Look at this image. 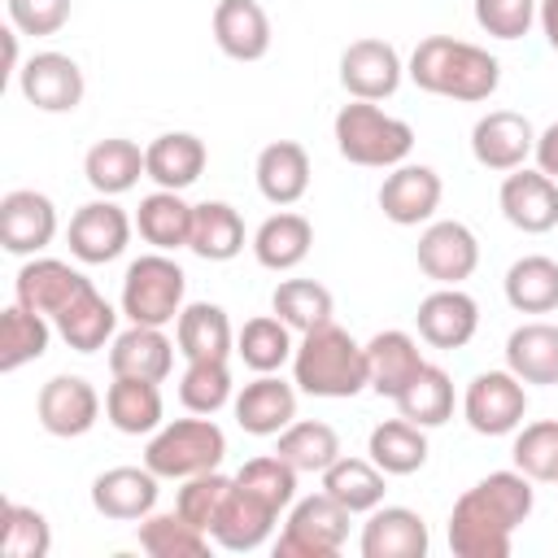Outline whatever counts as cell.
<instances>
[{
	"label": "cell",
	"instance_id": "b9f144b4",
	"mask_svg": "<svg viewBox=\"0 0 558 558\" xmlns=\"http://www.w3.org/2000/svg\"><path fill=\"white\" fill-rule=\"evenodd\" d=\"M506 301L519 314H549L558 310V262L545 253H527L506 270Z\"/></svg>",
	"mask_w": 558,
	"mask_h": 558
},
{
	"label": "cell",
	"instance_id": "681fc988",
	"mask_svg": "<svg viewBox=\"0 0 558 558\" xmlns=\"http://www.w3.org/2000/svg\"><path fill=\"white\" fill-rule=\"evenodd\" d=\"M0 545H4L9 558H44V554L52 549L48 519H44L35 506L4 501V514H0Z\"/></svg>",
	"mask_w": 558,
	"mask_h": 558
},
{
	"label": "cell",
	"instance_id": "4316f807",
	"mask_svg": "<svg viewBox=\"0 0 558 558\" xmlns=\"http://www.w3.org/2000/svg\"><path fill=\"white\" fill-rule=\"evenodd\" d=\"M214 39L231 61H262L270 52V17L257 0H218Z\"/></svg>",
	"mask_w": 558,
	"mask_h": 558
},
{
	"label": "cell",
	"instance_id": "836d02e7",
	"mask_svg": "<svg viewBox=\"0 0 558 558\" xmlns=\"http://www.w3.org/2000/svg\"><path fill=\"white\" fill-rule=\"evenodd\" d=\"M310 248H314V227H310V218H301L292 209L270 214L253 231V257H257V266H266L275 275L279 270H296L310 257Z\"/></svg>",
	"mask_w": 558,
	"mask_h": 558
},
{
	"label": "cell",
	"instance_id": "db71d44e",
	"mask_svg": "<svg viewBox=\"0 0 558 558\" xmlns=\"http://www.w3.org/2000/svg\"><path fill=\"white\" fill-rule=\"evenodd\" d=\"M532 157H536V170H541V174L558 179V122H549V126L536 135V148H532Z\"/></svg>",
	"mask_w": 558,
	"mask_h": 558
},
{
	"label": "cell",
	"instance_id": "2e32d148",
	"mask_svg": "<svg viewBox=\"0 0 558 558\" xmlns=\"http://www.w3.org/2000/svg\"><path fill=\"white\" fill-rule=\"evenodd\" d=\"M17 87H22V96L35 109H44V113H70V109H78L87 83H83V70H78L74 57H65V52H35L17 70Z\"/></svg>",
	"mask_w": 558,
	"mask_h": 558
},
{
	"label": "cell",
	"instance_id": "bcb514c9",
	"mask_svg": "<svg viewBox=\"0 0 558 558\" xmlns=\"http://www.w3.org/2000/svg\"><path fill=\"white\" fill-rule=\"evenodd\" d=\"M179 401L187 414H218L227 401H235L227 362H187L179 375Z\"/></svg>",
	"mask_w": 558,
	"mask_h": 558
},
{
	"label": "cell",
	"instance_id": "cb8c5ba5",
	"mask_svg": "<svg viewBox=\"0 0 558 558\" xmlns=\"http://www.w3.org/2000/svg\"><path fill=\"white\" fill-rule=\"evenodd\" d=\"M174 344L187 362H227L235 353V331L222 305L214 301H192L174 318Z\"/></svg>",
	"mask_w": 558,
	"mask_h": 558
},
{
	"label": "cell",
	"instance_id": "e0dca14e",
	"mask_svg": "<svg viewBox=\"0 0 558 558\" xmlns=\"http://www.w3.org/2000/svg\"><path fill=\"white\" fill-rule=\"evenodd\" d=\"M440 174L432 166H414V161H401L392 166V174L379 183V209L388 222L397 227H418V222H432L436 205H440Z\"/></svg>",
	"mask_w": 558,
	"mask_h": 558
},
{
	"label": "cell",
	"instance_id": "1f68e13d",
	"mask_svg": "<svg viewBox=\"0 0 558 558\" xmlns=\"http://www.w3.org/2000/svg\"><path fill=\"white\" fill-rule=\"evenodd\" d=\"M192 214L196 205H187L179 192L170 187H157L140 201L135 209V231L144 244H153L157 253H174V248H187L192 244Z\"/></svg>",
	"mask_w": 558,
	"mask_h": 558
},
{
	"label": "cell",
	"instance_id": "c3c4849f",
	"mask_svg": "<svg viewBox=\"0 0 558 558\" xmlns=\"http://www.w3.org/2000/svg\"><path fill=\"white\" fill-rule=\"evenodd\" d=\"M296 466L283 462L279 453H262V458H248L240 471H235V484H244L248 493H257L262 501H270L275 510H288L296 501Z\"/></svg>",
	"mask_w": 558,
	"mask_h": 558
},
{
	"label": "cell",
	"instance_id": "603a6c76",
	"mask_svg": "<svg viewBox=\"0 0 558 558\" xmlns=\"http://www.w3.org/2000/svg\"><path fill=\"white\" fill-rule=\"evenodd\" d=\"M275 519H279V510H275L270 501H262L257 493H248L244 484H235V488H231V497H227V506L218 510V519H214L209 536H214V545H218V549L248 554V549L266 545V536H270Z\"/></svg>",
	"mask_w": 558,
	"mask_h": 558
},
{
	"label": "cell",
	"instance_id": "f5cc1de1",
	"mask_svg": "<svg viewBox=\"0 0 558 558\" xmlns=\"http://www.w3.org/2000/svg\"><path fill=\"white\" fill-rule=\"evenodd\" d=\"M9 9V26H17L22 35H57L70 22V0H4Z\"/></svg>",
	"mask_w": 558,
	"mask_h": 558
},
{
	"label": "cell",
	"instance_id": "d590c367",
	"mask_svg": "<svg viewBox=\"0 0 558 558\" xmlns=\"http://www.w3.org/2000/svg\"><path fill=\"white\" fill-rule=\"evenodd\" d=\"M275 453L283 462H292L296 471H305V475H323L344 449H340V436H336L331 423H323V418H292L279 432Z\"/></svg>",
	"mask_w": 558,
	"mask_h": 558
},
{
	"label": "cell",
	"instance_id": "816d5d0a",
	"mask_svg": "<svg viewBox=\"0 0 558 558\" xmlns=\"http://www.w3.org/2000/svg\"><path fill=\"white\" fill-rule=\"evenodd\" d=\"M541 0H475V22L493 39H523L536 22Z\"/></svg>",
	"mask_w": 558,
	"mask_h": 558
},
{
	"label": "cell",
	"instance_id": "f1b7e54d",
	"mask_svg": "<svg viewBox=\"0 0 558 558\" xmlns=\"http://www.w3.org/2000/svg\"><path fill=\"white\" fill-rule=\"evenodd\" d=\"M52 327L74 353H96L118 336V310L96 292V283H87L83 292L70 296V305L52 318Z\"/></svg>",
	"mask_w": 558,
	"mask_h": 558
},
{
	"label": "cell",
	"instance_id": "7a4b0ae2",
	"mask_svg": "<svg viewBox=\"0 0 558 558\" xmlns=\"http://www.w3.org/2000/svg\"><path fill=\"white\" fill-rule=\"evenodd\" d=\"M405 74L414 78V87H423L432 96L480 105V100H488L497 92L501 61L480 44H466V39H453V35H427L410 52Z\"/></svg>",
	"mask_w": 558,
	"mask_h": 558
},
{
	"label": "cell",
	"instance_id": "83f0119b",
	"mask_svg": "<svg viewBox=\"0 0 558 558\" xmlns=\"http://www.w3.org/2000/svg\"><path fill=\"white\" fill-rule=\"evenodd\" d=\"M253 174H257V192L270 205L288 209L310 192V153L296 140H275L257 153Z\"/></svg>",
	"mask_w": 558,
	"mask_h": 558
},
{
	"label": "cell",
	"instance_id": "d6a6232c",
	"mask_svg": "<svg viewBox=\"0 0 558 558\" xmlns=\"http://www.w3.org/2000/svg\"><path fill=\"white\" fill-rule=\"evenodd\" d=\"M83 174L87 183L100 192V196H122L131 192L144 174H148V161L140 153L135 140H122V135H109V140H96L83 157Z\"/></svg>",
	"mask_w": 558,
	"mask_h": 558
},
{
	"label": "cell",
	"instance_id": "30bf717a",
	"mask_svg": "<svg viewBox=\"0 0 558 558\" xmlns=\"http://www.w3.org/2000/svg\"><path fill=\"white\" fill-rule=\"evenodd\" d=\"M414 257H418V270H423L432 283L458 288V283L471 279L475 266H480V240H475V231H471L466 222L440 218V222H427V227H423Z\"/></svg>",
	"mask_w": 558,
	"mask_h": 558
},
{
	"label": "cell",
	"instance_id": "44dd1931",
	"mask_svg": "<svg viewBox=\"0 0 558 558\" xmlns=\"http://www.w3.org/2000/svg\"><path fill=\"white\" fill-rule=\"evenodd\" d=\"M231 410L248 436H279L296 418V384L279 375H257L235 392Z\"/></svg>",
	"mask_w": 558,
	"mask_h": 558
},
{
	"label": "cell",
	"instance_id": "484cf974",
	"mask_svg": "<svg viewBox=\"0 0 558 558\" xmlns=\"http://www.w3.org/2000/svg\"><path fill=\"white\" fill-rule=\"evenodd\" d=\"M427 362H423V349H418V340L410 336V331H397V327H388V331H375L371 340H366V375H371V392H379V397H401V388L423 371Z\"/></svg>",
	"mask_w": 558,
	"mask_h": 558
},
{
	"label": "cell",
	"instance_id": "f6af8a7d",
	"mask_svg": "<svg viewBox=\"0 0 558 558\" xmlns=\"http://www.w3.org/2000/svg\"><path fill=\"white\" fill-rule=\"evenodd\" d=\"M397 410H401V418H410V423H418V427H440V423H449V414H453V384H449V375H445L440 366H423V371L401 388Z\"/></svg>",
	"mask_w": 558,
	"mask_h": 558
},
{
	"label": "cell",
	"instance_id": "9f6ffc18",
	"mask_svg": "<svg viewBox=\"0 0 558 558\" xmlns=\"http://www.w3.org/2000/svg\"><path fill=\"white\" fill-rule=\"evenodd\" d=\"M17 35H22L17 26L4 31V74H17V70H22V65H17Z\"/></svg>",
	"mask_w": 558,
	"mask_h": 558
},
{
	"label": "cell",
	"instance_id": "11a10c76",
	"mask_svg": "<svg viewBox=\"0 0 558 558\" xmlns=\"http://www.w3.org/2000/svg\"><path fill=\"white\" fill-rule=\"evenodd\" d=\"M536 22H541L549 48L558 52V0H541V4H536Z\"/></svg>",
	"mask_w": 558,
	"mask_h": 558
},
{
	"label": "cell",
	"instance_id": "5bb4252c",
	"mask_svg": "<svg viewBox=\"0 0 558 558\" xmlns=\"http://www.w3.org/2000/svg\"><path fill=\"white\" fill-rule=\"evenodd\" d=\"M405 78V65L388 39H353L340 52V83L353 100H388Z\"/></svg>",
	"mask_w": 558,
	"mask_h": 558
},
{
	"label": "cell",
	"instance_id": "ac0fdd59",
	"mask_svg": "<svg viewBox=\"0 0 558 558\" xmlns=\"http://www.w3.org/2000/svg\"><path fill=\"white\" fill-rule=\"evenodd\" d=\"M157 480L148 466H109L92 480V506L96 514L105 519H118V523H140L157 510Z\"/></svg>",
	"mask_w": 558,
	"mask_h": 558
},
{
	"label": "cell",
	"instance_id": "f546056e",
	"mask_svg": "<svg viewBox=\"0 0 558 558\" xmlns=\"http://www.w3.org/2000/svg\"><path fill=\"white\" fill-rule=\"evenodd\" d=\"M105 418H109L122 436H153V432L166 423L161 388H157L153 379L113 375V384L105 388Z\"/></svg>",
	"mask_w": 558,
	"mask_h": 558
},
{
	"label": "cell",
	"instance_id": "8fae6325",
	"mask_svg": "<svg viewBox=\"0 0 558 558\" xmlns=\"http://www.w3.org/2000/svg\"><path fill=\"white\" fill-rule=\"evenodd\" d=\"M57 240V205L35 187H13L0 201V244L13 257H35Z\"/></svg>",
	"mask_w": 558,
	"mask_h": 558
},
{
	"label": "cell",
	"instance_id": "7c38bea8",
	"mask_svg": "<svg viewBox=\"0 0 558 558\" xmlns=\"http://www.w3.org/2000/svg\"><path fill=\"white\" fill-rule=\"evenodd\" d=\"M35 414L48 436H87L100 418V392L83 375H52L35 397Z\"/></svg>",
	"mask_w": 558,
	"mask_h": 558
},
{
	"label": "cell",
	"instance_id": "5b68a950",
	"mask_svg": "<svg viewBox=\"0 0 558 558\" xmlns=\"http://www.w3.org/2000/svg\"><path fill=\"white\" fill-rule=\"evenodd\" d=\"M222 458H227V436L209 414L161 423L144 445V466L161 480H192L218 471Z\"/></svg>",
	"mask_w": 558,
	"mask_h": 558
},
{
	"label": "cell",
	"instance_id": "7dc6e473",
	"mask_svg": "<svg viewBox=\"0 0 558 558\" xmlns=\"http://www.w3.org/2000/svg\"><path fill=\"white\" fill-rule=\"evenodd\" d=\"M514 466L536 484H558V418H541L514 432Z\"/></svg>",
	"mask_w": 558,
	"mask_h": 558
},
{
	"label": "cell",
	"instance_id": "277c9868",
	"mask_svg": "<svg viewBox=\"0 0 558 558\" xmlns=\"http://www.w3.org/2000/svg\"><path fill=\"white\" fill-rule=\"evenodd\" d=\"M331 135H336L340 157L353 166H366V170H392L414 148V126L384 113L375 100L344 105L331 122Z\"/></svg>",
	"mask_w": 558,
	"mask_h": 558
},
{
	"label": "cell",
	"instance_id": "7402d4cb",
	"mask_svg": "<svg viewBox=\"0 0 558 558\" xmlns=\"http://www.w3.org/2000/svg\"><path fill=\"white\" fill-rule=\"evenodd\" d=\"M427 523L410 506H375L362 527V558H427Z\"/></svg>",
	"mask_w": 558,
	"mask_h": 558
},
{
	"label": "cell",
	"instance_id": "f35d334b",
	"mask_svg": "<svg viewBox=\"0 0 558 558\" xmlns=\"http://www.w3.org/2000/svg\"><path fill=\"white\" fill-rule=\"evenodd\" d=\"M52 318L48 314H35L26 310L22 301H13L4 314H0V371L13 375L17 366L35 362L48 353V340H52Z\"/></svg>",
	"mask_w": 558,
	"mask_h": 558
},
{
	"label": "cell",
	"instance_id": "e575fe53",
	"mask_svg": "<svg viewBox=\"0 0 558 558\" xmlns=\"http://www.w3.org/2000/svg\"><path fill=\"white\" fill-rule=\"evenodd\" d=\"M506 371L523 384H558V327L523 323L506 336Z\"/></svg>",
	"mask_w": 558,
	"mask_h": 558
},
{
	"label": "cell",
	"instance_id": "9a60e30c",
	"mask_svg": "<svg viewBox=\"0 0 558 558\" xmlns=\"http://www.w3.org/2000/svg\"><path fill=\"white\" fill-rule=\"evenodd\" d=\"M536 148V131L523 113L514 109H493L484 113L475 126H471V157L484 166V170H497V174H510L519 170Z\"/></svg>",
	"mask_w": 558,
	"mask_h": 558
},
{
	"label": "cell",
	"instance_id": "7bdbcfd3",
	"mask_svg": "<svg viewBox=\"0 0 558 558\" xmlns=\"http://www.w3.org/2000/svg\"><path fill=\"white\" fill-rule=\"evenodd\" d=\"M209 532L196 527L192 519H183L179 510L170 514H148L140 519V549L153 554V558H205L209 554Z\"/></svg>",
	"mask_w": 558,
	"mask_h": 558
},
{
	"label": "cell",
	"instance_id": "3957f363",
	"mask_svg": "<svg viewBox=\"0 0 558 558\" xmlns=\"http://www.w3.org/2000/svg\"><path fill=\"white\" fill-rule=\"evenodd\" d=\"M292 384L310 397H327V401H344L357 397L362 388H371L366 375V344H357L344 327L323 323L314 331L301 336L296 353H292Z\"/></svg>",
	"mask_w": 558,
	"mask_h": 558
},
{
	"label": "cell",
	"instance_id": "ba28073f",
	"mask_svg": "<svg viewBox=\"0 0 558 558\" xmlns=\"http://www.w3.org/2000/svg\"><path fill=\"white\" fill-rule=\"evenodd\" d=\"M527 414V388L514 371H480L466 384L462 397V418L480 436H510L523 427Z\"/></svg>",
	"mask_w": 558,
	"mask_h": 558
},
{
	"label": "cell",
	"instance_id": "f907efd6",
	"mask_svg": "<svg viewBox=\"0 0 558 558\" xmlns=\"http://www.w3.org/2000/svg\"><path fill=\"white\" fill-rule=\"evenodd\" d=\"M231 488H235V475H222V471L192 475V480H183L174 510H179L183 519H192L196 527H205V532H209V527H214V519H218V510L227 506Z\"/></svg>",
	"mask_w": 558,
	"mask_h": 558
},
{
	"label": "cell",
	"instance_id": "8d00e7d4",
	"mask_svg": "<svg viewBox=\"0 0 558 558\" xmlns=\"http://www.w3.org/2000/svg\"><path fill=\"white\" fill-rule=\"evenodd\" d=\"M384 471L371 458H336L323 471V493H331L349 514H371L375 506H384Z\"/></svg>",
	"mask_w": 558,
	"mask_h": 558
},
{
	"label": "cell",
	"instance_id": "74e56055",
	"mask_svg": "<svg viewBox=\"0 0 558 558\" xmlns=\"http://www.w3.org/2000/svg\"><path fill=\"white\" fill-rule=\"evenodd\" d=\"M196 257L205 262H231L244 248V218L227 201H201L192 214V244Z\"/></svg>",
	"mask_w": 558,
	"mask_h": 558
},
{
	"label": "cell",
	"instance_id": "d4e9b609",
	"mask_svg": "<svg viewBox=\"0 0 558 558\" xmlns=\"http://www.w3.org/2000/svg\"><path fill=\"white\" fill-rule=\"evenodd\" d=\"M109 371L113 375H131V379H153L161 384L174 371V344L161 327H144L131 323L126 331H118L109 340Z\"/></svg>",
	"mask_w": 558,
	"mask_h": 558
},
{
	"label": "cell",
	"instance_id": "4fadbf2b",
	"mask_svg": "<svg viewBox=\"0 0 558 558\" xmlns=\"http://www.w3.org/2000/svg\"><path fill=\"white\" fill-rule=\"evenodd\" d=\"M497 201H501L506 222L523 235H545L558 227V179H549L541 170H527V166L510 170L501 179Z\"/></svg>",
	"mask_w": 558,
	"mask_h": 558
},
{
	"label": "cell",
	"instance_id": "6da1fadb",
	"mask_svg": "<svg viewBox=\"0 0 558 558\" xmlns=\"http://www.w3.org/2000/svg\"><path fill=\"white\" fill-rule=\"evenodd\" d=\"M532 480L514 471H493L453 501L449 549L458 558H506L514 527L532 514Z\"/></svg>",
	"mask_w": 558,
	"mask_h": 558
},
{
	"label": "cell",
	"instance_id": "d6986e66",
	"mask_svg": "<svg viewBox=\"0 0 558 558\" xmlns=\"http://www.w3.org/2000/svg\"><path fill=\"white\" fill-rule=\"evenodd\" d=\"M414 323L432 349H462L480 331V305L462 288H436L418 301Z\"/></svg>",
	"mask_w": 558,
	"mask_h": 558
},
{
	"label": "cell",
	"instance_id": "8992f818",
	"mask_svg": "<svg viewBox=\"0 0 558 558\" xmlns=\"http://www.w3.org/2000/svg\"><path fill=\"white\" fill-rule=\"evenodd\" d=\"M187 275L170 253H144L122 275V314L144 327H166L183 314Z\"/></svg>",
	"mask_w": 558,
	"mask_h": 558
},
{
	"label": "cell",
	"instance_id": "ffe728a7",
	"mask_svg": "<svg viewBox=\"0 0 558 558\" xmlns=\"http://www.w3.org/2000/svg\"><path fill=\"white\" fill-rule=\"evenodd\" d=\"M87 283H92V279H87L83 270H74L70 262H61V257H31V262L17 270V279H13V296H17L26 310H35V314L57 318V314L70 305V296L83 292Z\"/></svg>",
	"mask_w": 558,
	"mask_h": 558
},
{
	"label": "cell",
	"instance_id": "4dcf8cb0",
	"mask_svg": "<svg viewBox=\"0 0 558 558\" xmlns=\"http://www.w3.org/2000/svg\"><path fill=\"white\" fill-rule=\"evenodd\" d=\"M144 161H148V179L157 187H170V192H183L192 187L201 174H205V140L192 135V131H166L157 135L148 148H144Z\"/></svg>",
	"mask_w": 558,
	"mask_h": 558
},
{
	"label": "cell",
	"instance_id": "9c48e42d",
	"mask_svg": "<svg viewBox=\"0 0 558 558\" xmlns=\"http://www.w3.org/2000/svg\"><path fill=\"white\" fill-rule=\"evenodd\" d=\"M131 231H135V218L122 205H113V196H100V201H87L74 209L65 240L83 266H105L126 253Z\"/></svg>",
	"mask_w": 558,
	"mask_h": 558
},
{
	"label": "cell",
	"instance_id": "52a82bcc",
	"mask_svg": "<svg viewBox=\"0 0 558 558\" xmlns=\"http://www.w3.org/2000/svg\"><path fill=\"white\" fill-rule=\"evenodd\" d=\"M349 510L331 497V493H314L292 501L288 523L275 541V558H331L340 554L344 536H349Z\"/></svg>",
	"mask_w": 558,
	"mask_h": 558
},
{
	"label": "cell",
	"instance_id": "ab89813d",
	"mask_svg": "<svg viewBox=\"0 0 558 558\" xmlns=\"http://www.w3.org/2000/svg\"><path fill=\"white\" fill-rule=\"evenodd\" d=\"M296 344H292V327L279 314H257L240 327L235 336V357L257 371V375H275L283 362H292Z\"/></svg>",
	"mask_w": 558,
	"mask_h": 558
},
{
	"label": "cell",
	"instance_id": "ee69618b",
	"mask_svg": "<svg viewBox=\"0 0 558 558\" xmlns=\"http://www.w3.org/2000/svg\"><path fill=\"white\" fill-rule=\"evenodd\" d=\"M331 310H336V301L318 279H283L270 292V314H279L301 336L323 327V323H331Z\"/></svg>",
	"mask_w": 558,
	"mask_h": 558
},
{
	"label": "cell",
	"instance_id": "60d3db41",
	"mask_svg": "<svg viewBox=\"0 0 558 558\" xmlns=\"http://www.w3.org/2000/svg\"><path fill=\"white\" fill-rule=\"evenodd\" d=\"M427 427L410 423V418H388L371 432L366 453L384 475H414L427 462Z\"/></svg>",
	"mask_w": 558,
	"mask_h": 558
}]
</instances>
